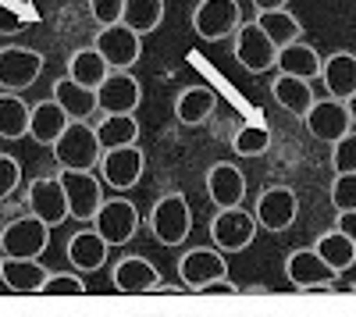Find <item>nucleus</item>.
Wrapping results in <instances>:
<instances>
[{
	"label": "nucleus",
	"mask_w": 356,
	"mask_h": 317,
	"mask_svg": "<svg viewBox=\"0 0 356 317\" xmlns=\"http://www.w3.org/2000/svg\"><path fill=\"white\" fill-rule=\"evenodd\" d=\"M257 218L243 207H228V211H218L211 218V239L221 253H243L246 246H253L257 239Z\"/></svg>",
	"instance_id": "nucleus-9"
},
{
	"label": "nucleus",
	"mask_w": 356,
	"mask_h": 317,
	"mask_svg": "<svg viewBox=\"0 0 356 317\" xmlns=\"http://www.w3.org/2000/svg\"><path fill=\"white\" fill-rule=\"evenodd\" d=\"M314 250H317V257H321V261L328 264L335 275H342V271H349V268L356 264V243H353L349 236H342L339 228L324 232V236L314 243Z\"/></svg>",
	"instance_id": "nucleus-31"
},
{
	"label": "nucleus",
	"mask_w": 356,
	"mask_h": 317,
	"mask_svg": "<svg viewBox=\"0 0 356 317\" xmlns=\"http://www.w3.org/2000/svg\"><path fill=\"white\" fill-rule=\"evenodd\" d=\"M253 218H257L260 228H267V232H275V236L289 232L296 225V218H300V200H296V193L289 186H267L257 196Z\"/></svg>",
	"instance_id": "nucleus-10"
},
{
	"label": "nucleus",
	"mask_w": 356,
	"mask_h": 317,
	"mask_svg": "<svg viewBox=\"0 0 356 317\" xmlns=\"http://www.w3.org/2000/svg\"><path fill=\"white\" fill-rule=\"evenodd\" d=\"M47 278H50V271L40 261H11V257H0V282L11 293H43Z\"/></svg>",
	"instance_id": "nucleus-26"
},
{
	"label": "nucleus",
	"mask_w": 356,
	"mask_h": 317,
	"mask_svg": "<svg viewBox=\"0 0 356 317\" xmlns=\"http://www.w3.org/2000/svg\"><path fill=\"white\" fill-rule=\"evenodd\" d=\"M321 65L324 57L310 47V43H292V47H282L278 50V75H292V79H303V82H314L321 79Z\"/></svg>",
	"instance_id": "nucleus-25"
},
{
	"label": "nucleus",
	"mask_w": 356,
	"mask_h": 317,
	"mask_svg": "<svg viewBox=\"0 0 356 317\" xmlns=\"http://www.w3.org/2000/svg\"><path fill=\"white\" fill-rule=\"evenodd\" d=\"M143 168H146V157L139 147H118V150H107L100 157V175L111 189H132L139 186L143 179Z\"/></svg>",
	"instance_id": "nucleus-18"
},
{
	"label": "nucleus",
	"mask_w": 356,
	"mask_h": 317,
	"mask_svg": "<svg viewBox=\"0 0 356 317\" xmlns=\"http://www.w3.org/2000/svg\"><path fill=\"white\" fill-rule=\"evenodd\" d=\"M54 100H57V107H61L72 122H89L100 111L97 107V90H86V86L72 82L68 75L54 82Z\"/></svg>",
	"instance_id": "nucleus-24"
},
{
	"label": "nucleus",
	"mask_w": 356,
	"mask_h": 317,
	"mask_svg": "<svg viewBox=\"0 0 356 317\" xmlns=\"http://www.w3.org/2000/svg\"><path fill=\"white\" fill-rule=\"evenodd\" d=\"M161 22H164V0H125L122 25H129L136 36L157 33Z\"/></svg>",
	"instance_id": "nucleus-33"
},
{
	"label": "nucleus",
	"mask_w": 356,
	"mask_h": 317,
	"mask_svg": "<svg viewBox=\"0 0 356 317\" xmlns=\"http://www.w3.org/2000/svg\"><path fill=\"white\" fill-rule=\"evenodd\" d=\"M321 82H324V90H328L332 100H349L356 93V54L353 50H335L324 57V65H321Z\"/></svg>",
	"instance_id": "nucleus-20"
},
{
	"label": "nucleus",
	"mask_w": 356,
	"mask_h": 317,
	"mask_svg": "<svg viewBox=\"0 0 356 317\" xmlns=\"http://www.w3.org/2000/svg\"><path fill=\"white\" fill-rule=\"evenodd\" d=\"M346 111H349V122H353V129H356V93L346 100Z\"/></svg>",
	"instance_id": "nucleus-43"
},
{
	"label": "nucleus",
	"mask_w": 356,
	"mask_h": 317,
	"mask_svg": "<svg viewBox=\"0 0 356 317\" xmlns=\"http://www.w3.org/2000/svg\"><path fill=\"white\" fill-rule=\"evenodd\" d=\"M203 189L207 196H211V204L218 211H228V207H243V200H246V175L235 164L228 161H218L207 168V175H203Z\"/></svg>",
	"instance_id": "nucleus-14"
},
{
	"label": "nucleus",
	"mask_w": 356,
	"mask_h": 317,
	"mask_svg": "<svg viewBox=\"0 0 356 317\" xmlns=\"http://www.w3.org/2000/svg\"><path fill=\"white\" fill-rule=\"evenodd\" d=\"M93 50L107 61L111 72H132V65H139V54H143V36H136L129 25H111L97 33Z\"/></svg>",
	"instance_id": "nucleus-12"
},
{
	"label": "nucleus",
	"mask_w": 356,
	"mask_h": 317,
	"mask_svg": "<svg viewBox=\"0 0 356 317\" xmlns=\"http://www.w3.org/2000/svg\"><path fill=\"white\" fill-rule=\"evenodd\" d=\"M253 22L264 29L267 40H271L278 50H282V47H292V43H300V36H303L300 18H296L289 8H285V11H260Z\"/></svg>",
	"instance_id": "nucleus-32"
},
{
	"label": "nucleus",
	"mask_w": 356,
	"mask_h": 317,
	"mask_svg": "<svg viewBox=\"0 0 356 317\" xmlns=\"http://www.w3.org/2000/svg\"><path fill=\"white\" fill-rule=\"evenodd\" d=\"M285 278L296 289H324V285H335L339 275L321 261L314 246H307V250H292L285 257Z\"/></svg>",
	"instance_id": "nucleus-17"
},
{
	"label": "nucleus",
	"mask_w": 356,
	"mask_h": 317,
	"mask_svg": "<svg viewBox=\"0 0 356 317\" xmlns=\"http://www.w3.org/2000/svg\"><path fill=\"white\" fill-rule=\"evenodd\" d=\"M239 25H243L239 0H200L193 11V29L207 43H221V40L235 36Z\"/></svg>",
	"instance_id": "nucleus-5"
},
{
	"label": "nucleus",
	"mask_w": 356,
	"mask_h": 317,
	"mask_svg": "<svg viewBox=\"0 0 356 317\" xmlns=\"http://www.w3.org/2000/svg\"><path fill=\"white\" fill-rule=\"evenodd\" d=\"M307 132L317 139V143H339L346 132H353V122H349V111L342 100H332V97H324L317 100L310 111H307V118H303Z\"/></svg>",
	"instance_id": "nucleus-16"
},
{
	"label": "nucleus",
	"mask_w": 356,
	"mask_h": 317,
	"mask_svg": "<svg viewBox=\"0 0 356 317\" xmlns=\"http://www.w3.org/2000/svg\"><path fill=\"white\" fill-rule=\"evenodd\" d=\"M232 50H235V61H239L250 75H264L278 65V47L267 40V33L257 22L239 25V33L232 36Z\"/></svg>",
	"instance_id": "nucleus-6"
},
{
	"label": "nucleus",
	"mask_w": 356,
	"mask_h": 317,
	"mask_svg": "<svg viewBox=\"0 0 356 317\" xmlns=\"http://www.w3.org/2000/svg\"><path fill=\"white\" fill-rule=\"evenodd\" d=\"M107 75H111V68H107V61L93 47H82V50H75L68 57V79L86 86V90H100Z\"/></svg>",
	"instance_id": "nucleus-29"
},
{
	"label": "nucleus",
	"mask_w": 356,
	"mask_h": 317,
	"mask_svg": "<svg viewBox=\"0 0 356 317\" xmlns=\"http://www.w3.org/2000/svg\"><path fill=\"white\" fill-rule=\"evenodd\" d=\"M29 122H33V107L18 93H0V139H8V143L25 139Z\"/></svg>",
	"instance_id": "nucleus-30"
},
{
	"label": "nucleus",
	"mask_w": 356,
	"mask_h": 317,
	"mask_svg": "<svg viewBox=\"0 0 356 317\" xmlns=\"http://www.w3.org/2000/svg\"><path fill=\"white\" fill-rule=\"evenodd\" d=\"M271 97H275V104H278L285 114H292V118H307V111L317 104L310 82L292 79V75H278V79L271 82Z\"/></svg>",
	"instance_id": "nucleus-27"
},
{
	"label": "nucleus",
	"mask_w": 356,
	"mask_h": 317,
	"mask_svg": "<svg viewBox=\"0 0 356 317\" xmlns=\"http://www.w3.org/2000/svg\"><path fill=\"white\" fill-rule=\"evenodd\" d=\"M232 150L239 157H264L267 150H271V129H267L264 122H246L232 136Z\"/></svg>",
	"instance_id": "nucleus-34"
},
{
	"label": "nucleus",
	"mask_w": 356,
	"mask_h": 317,
	"mask_svg": "<svg viewBox=\"0 0 356 317\" xmlns=\"http://www.w3.org/2000/svg\"><path fill=\"white\" fill-rule=\"evenodd\" d=\"M214 107H218L214 90H207V86H189V90H182L175 97V122L186 125V129H196V125H203L207 118H211Z\"/></svg>",
	"instance_id": "nucleus-21"
},
{
	"label": "nucleus",
	"mask_w": 356,
	"mask_h": 317,
	"mask_svg": "<svg viewBox=\"0 0 356 317\" xmlns=\"http://www.w3.org/2000/svg\"><path fill=\"white\" fill-rule=\"evenodd\" d=\"M18 186H22V164L11 154H0V200L15 196Z\"/></svg>",
	"instance_id": "nucleus-39"
},
{
	"label": "nucleus",
	"mask_w": 356,
	"mask_h": 317,
	"mask_svg": "<svg viewBox=\"0 0 356 317\" xmlns=\"http://www.w3.org/2000/svg\"><path fill=\"white\" fill-rule=\"evenodd\" d=\"M253 8H257V15L260 11H285L289 0H253Z\"/></svg>",
	"instance_id": "nucleus-42"
},
{
	"label": "nucleus",
	"mask_w": 356,
	"mask_h": 317,
	"mask_svg": "<svg viewBox=\"0 0 356 317\" xmlns=\"http://www.w3.org/2000/svg\"><path fill=\"white\" fill-rule=\"evenodd\" d=\"M178 278L189 293H207L214 282H225L228 278V261L218 246H196L189 253L178 257Z\"/></svg>",
	"instance_id": "nucleus-4"
},
{
	"label": "nucleus",
	"mask_w": 356,
	"mask_h": 317,
	"mask_svg": "<svg viewBox=\"0 0 356 317\" xmlns=\"http://www.w3.org/2000/svg\"><path fill=\"white\" fill-rule=\"evenodd\" d=\"M61 186H65V196H68V211L75 221H86L93 225L97 211L104 207V189H100V179L93 171H61Z\"/></svg>",
	"instance_id": "nucleus-13"
},
{
	"label": "nucleus",
	"mask_w": 356,
	"mask_h": 317,
	"mask_svg": "<svg viewBox=\"0 0 356 317\" xmlns=\"http://www.w3.org/2000/svg\"><path fill=\"white\" fill-rule=\"evenodd\" d=\"M50 150H54V161L61 171H93L104 157L97 125H89V122H72Z\"/></svg>",
	"instance_id": "nucleus-1"
},
{
	"label": "nucleus",
	"mask_w": 356,
	"mask_h": 317,
	"mask_svg": "<svg viewBox=\"0 0 356 317\" xmlns=\"http://www.w3.org/2000/svg\"><path fill=\"white\" fill-rule=\"evenodd\" d=\"M150 232L161 246H182L193 236V207L182 193L161 196L150 211Z\"/></svg>",
	"instance_id": "nucleus-3"
},
{
	"label": "nucleus",
	"mask_w": 356,
	"mask_h": 317,
	"mask_svg": "<svg viewBox=\"0 0 356 317\" xmlns=\"http://www.w3.org/2000/svg\"><path fill=\"white\" fill-rule=\"evenodd\" d=\"M97 139H100L104 154L118 150V147H136V143H139L136 114H104V118L97 122Z\"/></svg>",
	"instance_id": "nucleus-28"
},
{
	"label": "nucleus",
	"mask_w": 356,
	"mask_h": 317,
	"mask_svg": "<svg viewBox=\"0 0 356 317\" xmlns=\"http://www.w3.org/2000/svg\"><path fill=\"white\" fill-rule=\"evenodd\" d=\"M89 228L100 232V239L107 246H125L139 232V211H136V204H129L125 196L104 200V207L97 211V218H93V225H89Z\"/></svg>",
	"instance_id": "nucleus-7"
},
{
	"label": "nucleus",
	"mask_w": 356,
	"mask_h": 317,
	"mask_svg": "<svg viewBox=\"0 0 356 317\" xmlns=\"http://www.w3.org/2000/svg\"><path fill=\"white\" fill-rule=\"evenodd\" d=\"M107 243L100 239V232H93V228H82V232H75L68 239V261L79 275H89V271H100L107 264Z\"/></svg>",
	"instance_id": "nucleus-22"
},
{
	"label": "nucleus",
	"mask_w": 356,
	"mask_h": 317,
	"mask_svg": "<svg viewBox=\"0 0 356 317\" xmlns=\"http://www.w3.org/2000/svg\"><path fill=\"white\" fill-rule=\"evenodd\" d=\"M332 207L342 211H356V175H335L332 182Z\"/></svg>",
	"instance_id": "nucleus-38"
},
{
	"label": "nucleus",
	"mask_w": 356,
	"mask_h": 317,
	"mask_svg": "<svg viewBox=\"0 0 356 317\" xmlns=\"http://www.w3.org/2000/svg\"><path fill=\"white\" fill-rule=\"evenodd\" d=\"M50 246V225H43L40 218L25 214L15 218L0 228V257L11 261H40Z\"/></svg>",
	"instance_id": "nucleus-2"
},
{
	"label": "nucleus",
	"mask_w": 356,
	"mask_h": 317,
	"mask_svg": "<svg viewBox=\"0 0 356 317\" xmlns=\"http://www.w3.org/2000/svg\"><path fill=\"white\" fill-rule=\"evenodd\" d=\"M43 293L50 296H75V293H86V282L79 271H50V278L43 282Z\"/></svg>",
	"instance_id": "nucleus-36"
},
{
	"label": "nucleus",
	"mask_w": 356,
	"mask_h": 317,
	"mask_svg": "<svg viewBox=\"0 0 356 317\" xmlns=\"http://www.w3.org/2000/svg\"><path fill=\"white\" fill-rule=\"evenodd\" d=\"M111 282L118 293H157L164 285L157 264H150L146 257H122L111 271Z\"/></svg>",
	"instance_id": "nucleus-19"
},
{
	"label": "nucleus",
	"mask_w": 356,
	"mask_h": 317,
	"mask_svg": "<svg viewBox=\"0 0 356 317\" xmlns=\"http://www.w3.org/2000/svg\"><path fill=\"white\" fill-rule=\"evenodd\" d=\"M335 228L342 236H349L353 243H356V211H342L339 218H335Z\"/></svg>",
	"instance_id": "nucleus-41"
},
{
	"label": "nucleus",
	"mask_w": 356,
	"mask_h": 317,
	"mask_svg": "<svg viewBox=\"0 0 356 317\" xmlns=\"http://www.w3.org/2000/svg\"><path fill=\"white\" fill-rule=\"evenodd\" d=\"M22 25H25V18H22L15 8L0 4V36H15V33H22Z\"/></svg>",
	"instance_id": "nucleus-40"
},
{
	"label": "nucleus",
	"mask_w": 356,
	"mask_h": 317,
	"mask_svg": "<svg viewBox=\"0 0 356 317\" xmlns=\"http://www.w3.org/2000/svg\"><path fill=\"white\" fill-rule=\"evenodd\" d=\"M86 8H89V18L100 29H111V25H122L125 0H86Z\"/></svg>",
	"instance_id": "nucleus-37"
},
{
	"label": "nucleus",
	"mask_w": 356,
	"mask_h": 317,
	"mask_svg": "<svg viewBox=\"0 0 356 317\" xmlns=\"http://www.w3.org/2000/svg\"><path fill=\"white\" fill-rule=\"evenodd\" d=\"M332 171L335 175H356V129L332 143Z\"/></svg>",
	"instance_id": "nucleus-35"
},
{
	"label": "nucleus",
	"mask_w": 356,
	"mask_h": 317,
	"mask_svg": "<svg viewBox=\"0 0 356 317\" xmlns=\"http://www.w3.org/2000/svg\"><path fill=\"white\" fill-rule=\"evenodd\" d=\"M43 75V54L29 47H0V90L22 93Z\"/></svg>",
	"instance_id": "nucleus-11"
},
{
	"label": "nucleus",
	"mask_w": 356,
	"mask_h": 317,
	"mask_svg": "<svg viewBox=\"0 0 356 317\" xmlns=\"http://www.w3.org/2000/svg\"><path fill=\"white\" fill-rule=\"evenodd\" d=\"M143 104V86L132 72H111L97 90L100 114H136Z\"/></svg>",
	"instance_id": "nucleus-15"
},
{
	"label": "nucleus",
	"mask_w": 356,
	"mask_h": 317,
	"mask_svg": "<svg viewBox=\"0 0 356 317\" xmlns=\"http://www.w3.org/2000/svg\"><path fill=\"white\" fill-rule=\"evenodd\" d=\"M25 207L33 218H40L43 225L57 228L72 218L68 211V196H65V186H61V175H43L36 182H29V193H25Z\"/></svg>",
	"instance_id": "nucleus-8"
},
{
	"label": "nucleus",
	"mask_w": 356,
	"mask_h": 317,
	"mask_svg": "<svg viewBox=\"0 0 356 317\" xmlns=\"http://www.w3.org/2000/svg\"><path fill=\"white\" fill-rule=\"evenodd\" d=\"M72 125V118L57 107V100H40L33 104V122H29V139H36L40 147H54L57 139H61V132Z\"/></svg>",
	"instance_id": "nucleus-23"
}]
</instances>
